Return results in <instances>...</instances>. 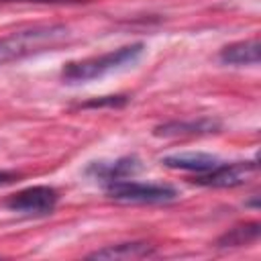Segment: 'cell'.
I'll return each mask as SVG.
<instances>
[{"label": "cell", "mask_w": 261, "mask_h": 261, "mask_svg": "<svg viewBox=\"0 0 261 261\" xmlns=\"http://www.w3.org/2000/svg\"><path fill=\"white\" fill-rule=\"evenodd\" d=\"M143 53H145L143 43H130V45L118 47V49L102 53V55H94V57L80 59V61H69L61 69V80H63V84H69V86L88 84V82L100 80L108 73H114V71L135 65Z\"/></svg>", "instance_id": "6da1fadb"}, {"label": "cell", "mask_w": 261, "mask_h": 261, "mask_svg": "<svg viewBox=\"0 0 261 261\" xmlns=\"http://www.w3.org/2000/svg\"><path fill=\"white\" fill-rule=\"evenodd\" d=\"M104 192L110 200L122 204H167L177 198V190L167 184H145V181H130L118 179L108 181Z\"/></svg>", "instance_id": "7a4b0ae2"}, {"label": "cell", "mask_w": 261, "mask_h": 261, "mask_svg": "<svg viewBox=\"0 0 261 261\" xmlns=\"http://www.w3.org/2000/svg\"><path fill=\"white\" fill-rule=\"evenodd\" d=\"M57 200H59V194L51 186H31V188H24L12 194L6 200V208L12 212H20V214L45 216L55 210Z\"/></svg>", "instance_id": "3957f363"}, {"label": "cell", "mask_w": 261, "mask_h": 261, "mask_svg": "<svg viewBox=\"0 0 261 261\" xmlns=\"http://www.w3.org/2000/svg\"><path fill=\"white\" fill-rule=\"evenodd\" d=\"M257 159L253 161H234V163H218L214 169L206 173H196L192 179L198 186L206 188H234L247 184L257 173Z\"/></svg>", "instance_id": "277c9868"}, {"label": "cell", "mask_w": 261, "mask_h": 261, "mask_svg": "<svg viewBox=\"0 0 261 261\" xmlns=\"http://www.w3.org/2000/svg\"><path fill=\"white\" fill-rule=\"evenodd\" d=\"M222 128L220 120L216 118H192V120H169L163 124H157L153 128L155 137L163 139H175V137H200L218 133Z\"/></svg>", "instance_id": "5b68a950"}, {"label": "cell", "mask_w": 261, "mask_h": 261, "mask_svg": "<svg viewBox=\"0 0 261 261\" xmlns=\"http://www.w3.org/2000/svg\"><path fill=\"white\" fill-rule=\"evenodd\" d=\"M141 171V161L137 157H120L116 161H94L86 167V175L100 179L104 184L108 181H118V179H128Z\"/></svg>", "instance_id": "8992f818"}, {"label": "cell", "mask_w": 261, "mask_h": 261, "mask_svg": "<svg viewBox=\"0 0 261 261\" xmlns=\"http://www.w3.org/2000/svg\"><path fill=\"white\" fill-rule=\"evenodd\" d=\"M161 163L169 169H181V171H194V173H206L214 169L218 163H222L212 153L202 151H188V153H173L161 157Z\"/></svg>", "instance_id": "52a82bcc"}, {"label": "cell", "mask_w": 261, "mask_h": 261, "mask_svg": "<svg viewBox=\"0 0 261 261\" xmlns=\"http://www.w3.org/2000/svg\"><path fill=\"white\" fill-rule=\"evenodd\" d=\"M259 37L245 39L220 49V61L228 65H257L259 63Z\"/></svg>", "instance_id": "ba28073f"}, {"label": "cell", "mask_w": 261, "mask_h": 261, "mask_svg": "<svg viewBox=\"0 0 261 261\" xmlns=\"http://www.w3.org/2000/svg\"><path fill=\"white\" fill-rule=\"evenodd\" d=\"M155 255V249L147 243H120V245H108L104 249H98L90 253V259H143Z\"/></svg>", "instance_id": "9c48e42d"}, {"label": "cell", "mask_w": 261, "mask_h": 261, "mask_svg": "<svg viewBox=\"0 0 261 261\" xmlns=\"http://www.w3.org/2000/svg\"><path fill=\"white\" fill-rule=\"evenodd\" d=\"M259 232H261V224L259 222L239 224V226L228 228L216 241V247H220V249H226V247H243V245H249V243L257 241L259 239Z\"/></svg>", "instance_id": "30bf717a"}, {"label": "cell", "mask_w": 261, "mask_h": 261, "mask_svg": "<svg viewBox=\"0 0 261 261\" xmlns=\"http://www.w3.org/2000/svg\"><path fill=\"white\" fill-rule=\"evenodd\" d=\"M128 102L126 96H102V98H96V100H90L84 104V108H102V106H110V108H118V106H124Z\"/></svg>", "instance_id": "8fae6325"}, {"label": "cell", "mask_w": 261, "mask_h": 261, "mask_svg": "<svg viewBox=\"0 0 261 261\" xmlns=\"http://www.w3.org/2000/svg\"><path fill=\"white\" fill-rule=\"evenodd\" d=\"M16 177H18V173H14V171H0V186L12 184Z\"/></svg>", "instance_id": "7c38bea8"}, {"label": "cell", "mask_w": 261, "mask_h": 261, "mask_svg": "<svg viewBox=\"0 0 261 261\" xmlns=\"http://www.w3.org/2000/svg\"><path fill=\"white\" fill-rule=\"evenodd\" d=\"M29 2H55V4H63V2H80V0H29Z\"/></svg>", "instance_id": "4fadbf2b"}]
</instances>
